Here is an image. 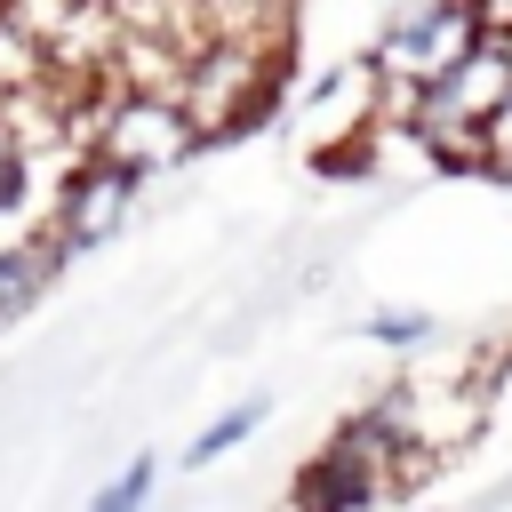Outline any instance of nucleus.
I'll use <instances>...</instances> for the list:
<instances>
[{
	"label": "nucleus",
	"mask_w": 512,
	"mask_h": 512,
	"mask_svg": "<svg viewBox=\"0 0 512 512\" xmlns=\"http://www.w3.org/2000/svg\"><path fill=\"white\" fill-rule=\"evenodd\" d=\"M480 24L488 32H512V0H480Z\"/></svg>",
	"instance_id": "nucleus-13"
},
{
	"label": "nucleus",
	"mask_w": 512,
	"mask_h": 512,
	"mask_svg": "<svg viewBox=\"0 0 512 512\" xmlns=\"http://www.w3.org/2000/svg\"><path fill=\"white\" fill-rule=\"evenodd\" d=\"M136 176L104 152H72V168L56 176V200H48V232L64 240V256H96L104 240H120V224L136 216Z\"/></svg>",
	"instance_id": "nucleus-5"
},
{
	"label": "nucleus",
	"mask_w": 512,
	"mask_h": 512,
	"mask_svg": "<svg viewBox=\"0 0 512 512\" xmlns=\"http://www.w3.org/2000/svg\"><path fill=\"white\" fill-rule=\"evenodd\" d=\"M480 32H488V24H480V0H400V8L384 16V32H376L368 64H376L384 96H408V88L440 80Z\"/></svg>",
	"instance_id": "nucleus-4"
},
{
	"label": "nucleus",
	"mask_w": 512,
	"mask_h": 512,
	"mask_svg": "<svg viewBox=\"0 0 512 512\" xmlns=\"http://www.w3.org/2000/svg\"><path fill=\"white\" fill-rule=\"evenodd\" d=\"M208 136H200V120L184 112V96L176 88H104L96 96V128H88V152H104V160H120L136 184H152V176H176L192 152H200Z\"/></svg>",
	"instance_id": "nucleus-3"
},
{
	"label": "nucleus",
	"mask_w": 512,
	"mask_h": 512,
	"mask_svg": "<svg viewBox=\"0 0 512 512\" xmlns=\"http://www.w3.org/2000/svg\"><path fill=\"white\" fill-rule=\"evenodd\" d=\"M368 344H384V352H424V344H432V312H368Z\"/></svg>",
	"instance_id": "nucleus-11"
},
{
	"label": "nucleus",
	"mask_w": 512,
	"mask_h": 512,
	"mask_svg": "<svg viewBox=\"0 0 512 512\" xmlns=\"http://www.w3.org/2000/svg\"><path fill=\"white\" fill-rule=\"evenodd\" d=\"M32 168H40V136L24 128L16 104H0V224L24 216V200H32Z\"/></svg>",
	"instance_id": "nucleus-8"
},
{
	"label": "nucleus",
	"mask_w": 512,
	"mask_h": 512,
	"mask_svg": "<svg viewBox=\"0 0 512 512\" xmlns=\"http://www.w3.org/2000/svg\"><path fill=\"white\" fill-rule=\"evenodd\" d=\"M280 64H288V48L232 40V32H200V40L184 48V64H176V96H184V112L200 120V136L216 144V136H232V128H248V120L272 112Z\"/></svg>",
	"instance_id": "nucleus-2"
},
{
	"label": "nucleus",
	"mask_w": 512,
	"mask_h": 512,
	"mask_svg": "<svg viewBox=\"0 0 512 512\" xmlns=\"http://www.w3.org/2000/svg\"><path fill=\"white\" fill-rule=\"evenodd\" d=\"M288 496L312 504V512H352V504H384V496H392V472H384L376 456H360L352 440H328L320 456L296 464Z\"/></svg>",
	"instance_id": "nucleus-6"
},
{
	"label": "nucleus",
	"mask_w": 512,
	"mask_h": 512,
	"mask_svg": "<svg viewBox=\"0 0 512 512\" xmlns=\"http://www.w3.org/2000/svg\"><path fill=\"white\" fill-rule=\"evenodd\" d=\"M264 416H272V400H264V392H248V400H232L224 416H208V424L192 432V448H184V464H216V456H232V448H248V440L264 432Z\"/></svg>",
	"instance_id": "nucleus-9"
},
{
	"label": "nucleus",
	"mask_w": 512,
	"mask_h": 512,
	"mask_svg": "<svg viewBox=\"0 0 512 512\" xmlns=\"http://www.w3.org/2000/svg\"><path fill=\"white\" fill-rule=\"evenodd\" d=\"M72 256H64V240L40 224L32 240H0V336L16 328V320H32V304L56 288V272H64Z\"/></svg>",
	"instance_id": "nucleus-7"
},
{
	"label": "nucleus",
	"mask_w": 512,
	"mask_h": 512,
	"mask_svg": "<svg viewBox=\"0 0 512 512\" xmlns=\"http://www.w3.org/2000/svg\"><path fill=\"white\" fill-rule=\"evenodd\" d=\"M152 488H160V456H152V448H136V456H128V464L96 488V512H136Z\"/></svg>",
	"instance_id": "nucleus-10"
},
{
	"label": "nucleus",
	"mask_w": 512,
	"mask_h": 512,
	"mask_svg": "<svg viewBox=\"0 0 512 512\" xmlns=\"http://www.w3.org/2000/svg\"><path fill=\"white\" fill-rule=\"evenodd\" d=\"M504 104H512V32H480L440 80L392 96L384 120H392V136H408L424 160H440V168H480V136H488V120H496Z\"/></svg>",
	"instance_id": "nucleus-1"
},
{
	"label": "nucleus",
	"mask_w": 512,
	"mask_h": 512,
	"mask_svg": "<svg viewBox=\"0 0 512 512\" xmlns=\"http://www.w3.org/2000/svg\"><path fill=\"white\" fill-rule=\"evenodd\" d=\"M480 176H504L512 184V104L488 120V136H480Z\"/></svg>",
	"instance_id": "nucleus-12"
}]
</instances>
